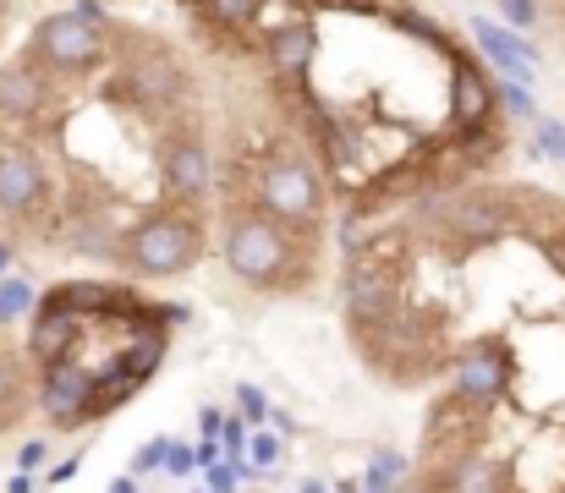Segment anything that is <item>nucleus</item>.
Segmentation results:
<instances>
[{
	"instance_id": "obj_1",
	"label": "nucleus",
	"mask_w": 565,
	"mask_h": 493,
	"mask_svg": "<svg viewBox=\"0 0 565 493\" xmlns=\"http://www.w3.org/2000/svg\"><path fill=\"white\" fill-rule=\"evenodd\" d=\"M220 186L231 197L225 208H253V214L275 219L280 231H291L297 242L319 247L324 214H330V181L297 132H275L258 154L231 160V175Z\"/></svg>"
},
{
	"instance_id": "obj_2",
	"label": "nucleus",
	"mask_w": 565,
	"mask_h": 493,
	"mask_svg": "<svg viewBox=\"0 0 565 493\" xmlns=\"http://www.w3.org/2000/svg\"><path fill=\"white\" fill-rule=\"evenodd\" d=\"M412 231H379L358 236V247H347V269H341V319L352 329V345L395 324L412 302Z\"/></svg>"
},
{
	"instance_id": "obj_3",
	"label": "nucleus",
	"mask_w": 565,
	"mask_h": 493,
	"mask_svg": "<svg viewBox=\"0 0 565 493\" xmlns=\"http://www.w3.org/2000/svg\"><path fill=\"white\" fill-rule=\"evenodd\" d=\"M225 269L253 286V291H275V297H297L308 291V280L319 275V247L297 242L291 231H280L275 219L253 214V208H225V242H220Z\"/></svg>"
},
{
	"instance_id": "obj_4",
	"label": "nucleus",
	"mask_w": 565,
	"mask_h": 493,
	"mask_svg": "<svg viewBox=\"0 0 565 493\" xmlns=\"http://www.w3.org/2000/svg\"><path fill=\"white\" fill-rule=\"evenodd\" d=\"M203 247H209L203 214L198 208H177V203H160L138 225H127V236L116 247V269L127 280H177V275L198 269Z\"/></svg>"
},
{
	"instance_id": "obj_5",
	"label": "nucleus",
	"mask_w": 565,
	"mask_h": 493,
	"mask_svg": "<svg viewBox=\"0 0 565 493\" xmlns=\"http://www.w3.org/2000/svg\"><path fill=\"white\" fill-rule=\"evenodd\" d=\"M0 231L17 236H61V197L50 186L44 149L33 132L0 127Z\"/></svg>"
},
{
	"instance_id": "obj_6",
	"label": "nucleus",
	"mask_w": 565,
	"mask_h": 493,
	"mask_svg": "<svg viewBox=\"0 0 565 493\" xmlns=\"http://www.w3.org/2000/svg\"><path fill=\"white\" fill-rule=\"evenodd\" d=\"M417 214L428 219L439 247H450L456 258L478 253V247H494L511 231H522V203L505 186H461V192H450L439 203H423Z\"/></svg>"
},
{
	"instance_id": "obj_7",
	"label": "nucleus",
	"mask_w": 565,
	"mask_h": 493,
	"mask_svg": "<svg viewBox=\"0 0 565 493\" xmlns=\"http://www.w3.org/2000/svg\"><path fill=\"white\" fill-rule=\"evenodd\" d=\"M110 28H116V22H110ZM110 28H94V22H83L77 11H50V17L33 22L22 55H33V61H39L50 77H61V83H83V77H94V72L110 66Z\"/></svg>"
},
{
	"instance_id": "obj_8",
	"label": "nucleus",
	"mask_w": 565,
	"mask_h": 493,
	"mask_svg": "<svg viewBox=\"0 0 565 493\" xmlns=\"http://www.w3.org/2000/svg\"><path fill=\"white\" fill-rule=\"evenodd\" d=\"M445 373H450V395L461 406H472V411L489 417L511 395V384H516V356H511V345L500 334H478V340H467V345L450 351V367Z\"/></svg>"
},
{
	"instance_id": "obj_9",
	"label": "nucleus",
	"mask_w": 565,
	"mask_h": 493,
	"mask_svg": "<svg viewBox=\"0 0 565 493\" xmlns=\"http://www.w3.org/2000/svg\"><path fill=\"white\" fill-rule=\"evenodd\" d=\"M160 186H166V197L177 208H198L203 214V203L214 192V160H209V143H203L198 121H188V127L177 121L166 132V143H160Z\"/></svg>"
},
{
	"instance_id": "obj_10",
	"label": "nucleus",
	"mask_w": 565,
	"mask_h": 493,
	"mask_svg": "<svg viewBox=\"0 0 565 493\" xmlns=\"http://www.w3.org/2000/svg\"><path fill=\"white\" fill-rule=\"evenodd\" d=\"M55 83H61V77H50L33 55L6 61V66H0V127L39 138V121L50 116V105H55V94H61Z\"/></svg>"
},
{
	"instance_id": "obj_11",
	"label": "nucleus",
	"mask_w": 565,
	"mask_h": 493,
	"mask_svg": "<svg viewBox=\"0 0 565 493\" xmlns=\"http://www.w3.org/2000/svg\"><path fill=\"white\" fill-rule=\"evenodd\" d=\"M445 110H450V132H472L483 121H500V83L483 72L478 55H467L461 44L450 50V94H445Z\"/></svg>"
},
{
	"instance_id": "obj_12",
	"label": "nucleus",
	"mask_w": 565,
	"mask_h": 493,
	"mask_svg": "<svg viewBox=\"0 0 565 493\" xmlns=\"http://www.w3.org/2000/svg\"><path fill=\"white\" fill-rule=\"evenodd\" d=\"M94 378L88 367L77 362H55V367H39V384H33V400L39 411L50 417L55 433H77L88 428V406H94Z\"/></svg>"
},
{
	"instance_id": "obj_13",
	"label": "nucleus",
	"mask_w": 565,
	"mask_h": 493,
	"mask_svg": "<svg viewBox=\"0 0 565 493\" xmlns=\"http://www.w3.org/2000/svg\"><path fill=\"white\" fill-rule=\"evenodd\" d=\"M83 324L77 313L55 308L44 291H39V308H33V334H28V356L33 367H55V362H77V345H83Z\"/></svg>"
},
{
	"instance_id": "obj_14",
	"label": "nucleus",
	"mask_w": 565,
	"mask_h": 493,
	"mask_svg": "<svg viewBox=\"0 0 565 493\" xmlns=\"http://www.w3.org/2000/svg\"><path fill=\"white\" fill-rule=\"evenodd\" d=\"M319 55V28L308 17H286L275 28H264V66L269 77H308Z\"/></svg>"
},
{
	"instance_id": "obj_15",
	"label": "nucleus",
	"mask_w": 565,
	"mask_h": 493,
	"mask_svg": "<svg viewBox=\"0 0 565 493\" xmlns=\"http://www.w3.org/2000/svg\"><path fill=\"white\" fill-rule=\"evenodd\" d=\"M467 28H472L478 50L489 55V66L505 72V83H533V77H539V50H533L527 33H511V28H500V22H489V17H472Z\"/></svg>"
},
{
	"instance_id": "obj_16",
	"label": "nucleus",
	"mask_w": 565,
	"mask_h": 493,
	"mask_svg": "<svg viewBox=\"0 0 565 493\" xmlns=\"http://www.w3.org/2000/svg\"><path fill=\"white\" fill-rule=\"evenodd\" d=\"M33 406H39V400H33V384H28L22 362H17L11 351H0V428H17Z\"/></svg>"
},
{
	"instance_id": "obj_17",
	"label": "nucleus",
	"mask_w": 565,
	"mask_h": 493,
	"mask_svg": "<svg viewBox=\"0 0 565 493\" xmlns=\"http://www.w3.org/2000/svg\"><path fill=\"white\" fill-rule=\"evenodd\" d=\"M412 483V461L401 450H374L363 467V493H401Z\"/></svg>"
},
{
	"instance_id": "obj_18",
	"label": "nucleus",
	"mask_w": 565,
	"mask_h": 493,
	"mask_svg": "<svg viewBox=\"0 0 565 493\" xmlns=\"http://www.w3.org/2000/svg\"><path fill=\"white\" fill-rule=\"evenodd\" d=\"M280 461H286V444H280V433H269V428H253V439H247V472H253V478H275V472H280Z\"/></svg>"
},
{
	"instance_id": "obj_19",
	"label": "nucleus",
	"mask_w": 565,
	"mask_h": 493,
	"mask_svg": "<svg viewBox=\"0 0 565 493\" xmlns=\"http://www.w3.org/2000/svg\"><path fill=\"white\" fill-rule=\"evenodd\" d=\"M33 308H39V291H33L28 280L6 275V280H0V329L17 324V319H22V313H33Z\"/></svg>"
},
{
	"instance_id": "obj_20",
	"label": "nucleus",
	"mask_w": 565,
	"mask_h": 493,
	"mask_svg": "<svg viewBox=\"0 0 565 493\" xmlns=\"http://www.w3.org/2000/svg\"><path fill=\"white\" fill-rule=\"evenodd\" d=\"M166 456H171V439H166V433H160V439H149V444H138V450H132L127 478H154V472H166Z\"/></svg>"
},
{
	"instance_id": "obj_21",
	"label": "nucleus",
	"mask_w": 565,
	"mask_h": 493,
	"mask_svg": "<svg viewBox=\"0 0 565 493\" xmlns=\"http://www.w3.org/2000/svg\"><path fill=\"white\" fill-rule=\"evenodd\" d=\"M236 411L247 417V428H269V395L264 389H253V384H236Z\"/></svg>"
},
{
	"instance_id": "obj_22",
	"label": "nucleus",
	"mask_w": 565,
	"mask_h": 493,
	"mask_svg": "<svg viewBox=\"0 0 565 493\" xmlns=\"http://www.w3.org/2000/svg\"><path fill=\"white\" fill-rule=\"evenodd\" d=\"M500 105H505L511 116H522V121H539V105H533V94H527L522 83H500Z\"/></svg>"
},
{
	"instance_id": "obj_23",
	"label": "nucleus",
	"mask_w": 565,
	"mask_h": 493,
	"mask_svg": "<svg viewBox=\"0 0 565 493\" xmlns=\"http://www.w3.org/2000/svg\"><path fill=\"white\" fill-rule=\"evenodd\" d=\"M500 11H505L511 33H527V28H539V0H500Z\"/></svg>"
},
{
	"instance_id": "obj_24",
	"label": "nucleus",
	"mask_w": 565,
	"mask_h": 493,
	"mask_svg": "<svg viewBox=\"0 0 565 493\" xmlns=\"http://www.w3.org/2000/svg\"><path fill=\"white\" fill-rule=\"evenodd\" d=\"M192 472H198V450H192V444H182V439H171V456H166V478H177V483H182V478H192Z\"/></svg>"
},
{
	"instance_id": "obj_25",
	"label": "nucleus",
	"mask_w": 565,
	"mask_h": 493,
	"mask_svg": "<svg viewBox=\"0 0 565 493\" xmlns=\"http://www.w3.org/2000/svg\"><path fill=\"white\" fill-rule=\"evenodd\" d=\"M44 461H50V444H44V439H28V444L17 450V478H33V472H44Z\"/></svg>"
},
{
	"instance_id": "obj_26",
	"label": "nucleus",
	"mask_w": 565,
	"mask_h": 493,
	"mask_svg": "<svg viewBox=\"0 0 565 493\" xmlns=\"http://www.w3.org/2000/svg\"><path fill=\"white\" fill-rule=\"evenodd\" d=\"M533 127H539V154H565V127H561V121L539 116Z\"/></svg>"
},
{
	"instance_id": "obj_27",
	"label": "nucleus",
	"mask_w": 565,
	"mask_h": 493,
	"mask_svg": "<svg viewBox=\"0 0 565 493\" xmlns=\"http://www.w3.org/2000/svg\"><path fill=\"white\" fill-rule=\"evenodd\" d=\"M539 247H544V258L555 264V275L565 280V219H561V231H550V236H539Z\"/></svg>"
},
{
	"instance_id": "obj_28",
	"label": "nucleus",
	"mask_w": 565,
	"mask_h": 493,
	"mask_svg": "<svg viewBox=\"0 0 565 493\" xmlns=\"http://www.w3.org/2000/svg\"><path fill=\"white\" fill-rule=\"evenodd\" d=\"M77 472H83V450H77V456H66V461H61V467H55L44 483H50V489H61V483H72Z\"/></svg>"
},
{
	"instance_id": "obj_29",
	"label": "nucleus",
	"mask_w": 565,
	"mask_h": 493,
	"mask_svg": "<svg viewBox=\"0 0 565 493\" xmlns=\"http://www.w3.org/2000/svg\"><path fill=\"white\" fill-rule=\"evenodd\" d=\"M198 428H203V439H220V428H225V411H220V406H203V411H198Z\"/></svg>"
},
{
	"instance_id": "obj_30",
	"label": "nucleus",
	"mask_w": 565,
	"mask_h": 493,
	"mask_svg": "<svg viewBox=\"0 0 565 493\" xmlns=\"http://www.w3.org/2000/svg\"><path fill=\"white\" fill-rule=\"evenodd\" d=\"M269 428H275V433H280V439H297V433H302V422H297V417H291V411H280V406H275V411H269Z\"/></svg>"
},
{
	"instance_id": "obj_31",
	"label": "nucleus",
	"mask_w": 565,
	"mask_h": 493,
	"mask_svg": "<svg viewBox=\"0 0 565 493\" xmlns=\"http://www.w3.org/2000/svg\"><path fill=\"white\" fill-rule=\"evenodd\" d=\"M11 264H17V242H11V236H0V280L11 275Z\"/></svg>"
},
{
	"instance_id": "obj_32",
	"label": "nucleus",
	"mask_w": 565,
	"mask_h": 493,
	"mask_svg": "<svg viewBox=\"0 0 565 493\" xmlns=\"http://www.w3.org/2000/svg\"><path fill=\"white\" fill-rule=\"evenodd\" d=\"M297 493H335V489H330L324 478H302V483H297Z\"/></svg>"
},
{
	"instance_id": "obj_33",
	"label": "nucleus",
	"mask_w": 565,
	"mask_h": 493,
	"mask_svg": "<svg viewBox=\"0 0 565 493\" xmlns=\"http://www.w3.org/2000/svg\"><path fill=\"white\" fill-rule=\"evenodd\" d=\"M6 493H33V478H11V483H6Z\"/></svg>"
},
{
	"instance_id": "obj_34",
	"label": "nucleus",
	"mask_w": 565,
	"mask_h": 493,
	"mask_svg": "<svg viewBox=\"0 0 565 493\" xmlns=\"http://www.w3.org/2000/svg\"><path fill=\"white\" fill-rule=\"evenodd\" d=\"M110 493H138V478H116V483H110Z\"/></svg>"
},
{
	"instance_id": "obj_35",
	"label": "nucleus",
	"mask_w": 565,
	"mask_h": 493,
	"mask_svg": "<svg viewBox=\"0 0 565 493\" xmlns=\"http://www.w3.org/2000/svg\"><path fill=\"white\" fill-rule=\"evenodd\" d=\"M335 493H358V483H352V478H347V483H335Z\"/></svg>"
},
{
	"instance_id": "obj_36",
	"label": "nucleus",
	"mask_w": 565,
	"mask_h": 493,
	"mask_svg": "<svg viewBox=\"0 0 565 493\" xmlns=\"http://www.w3.org/2000/svg\"><path fill=\"white\" fill-rule=\"evenodd\" d=\"M192 493H203V489H192Z\"/></svg>"
},
{
	"instance_id": "obj_37",
	"label": "nucleus",
	"mask_w": 565,
	"mask_h": 493,
	"mask_svg": "<svg viewBox=\"0 0 565 493\" xmlns=\"http://www.w3.org/2000/svg\"><path fill=\"white\" fill-rule=\"evenodd\" d=\"M561 160H565V154H561Z\"/></svg>"
}]
</instances>
